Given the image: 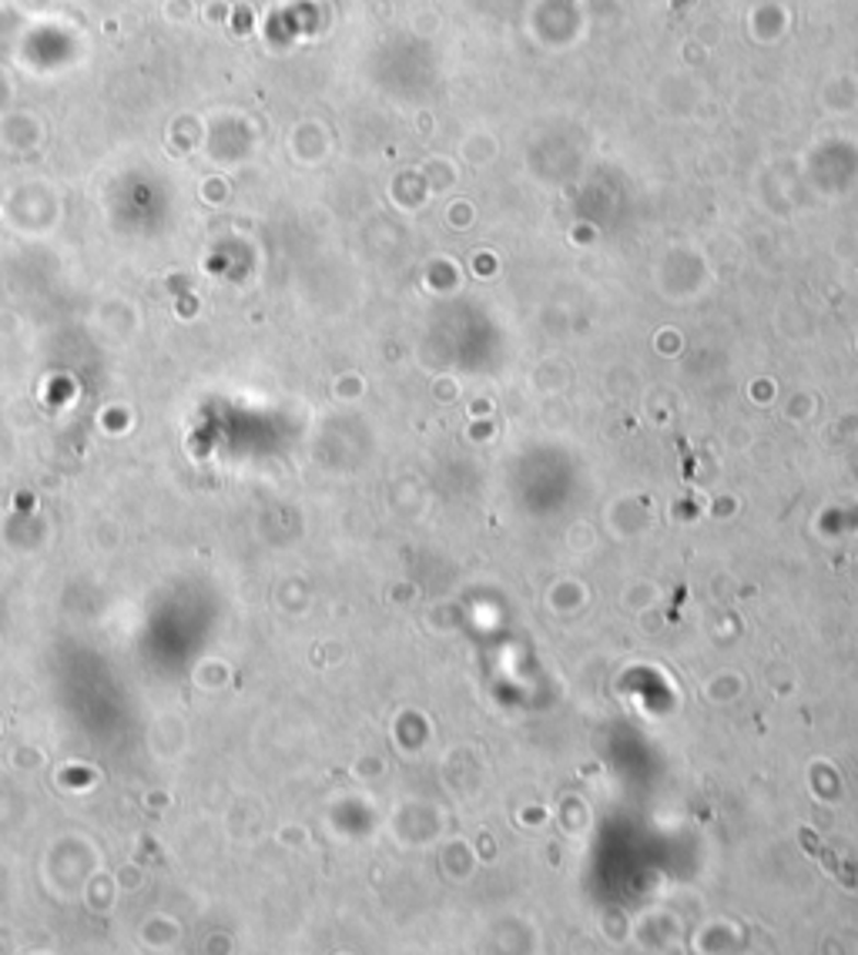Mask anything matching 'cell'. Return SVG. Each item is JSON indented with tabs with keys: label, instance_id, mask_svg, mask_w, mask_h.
Here are the masks:
<instances>
[{
	"label": "cell",
	"instance_id": "6da1fadb",
	"mask_svg": "<svg viewBox=\"0 0 858 955\" xmlns=\"http://www.w3.org/2000/svg\"><path fill=\"white\" fill-rule=\"evenodd\" d=\"M691 4H694V0H674V4H671V11H674V18H677V14H684V11H687V8H691Z\"/></svg>",
	"mask_w": 858,
	"mask_h": 955
}]
</instances>
